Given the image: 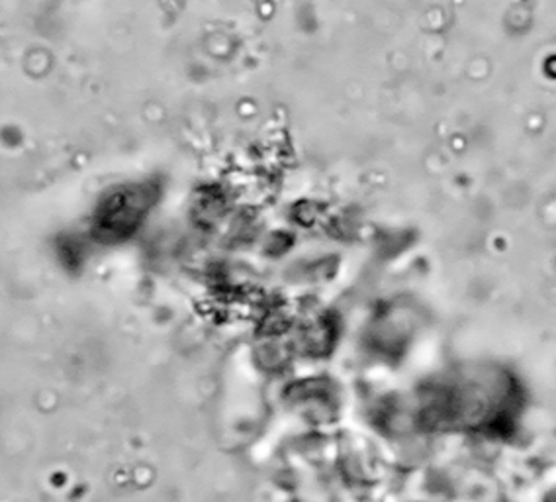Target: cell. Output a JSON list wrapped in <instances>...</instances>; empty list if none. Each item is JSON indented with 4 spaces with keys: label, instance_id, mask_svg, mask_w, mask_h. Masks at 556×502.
Here are the masks:
<instances>
[{
    "label": "cell",
    "instance_id": "6da1fadb",
    "mask_svg": "<svg viewBox=\"0 0 556 502\" xmlns=\"http://www.w3.org/2000/svg\"><path fill=\"white\" fill-rule=\"evenodd\" d=\"M151 202L153 191L146 185L112 192L97 212V234L110 241L128 238L150 211Z\"/></svg>",
    "mask_w": 556,
    "mask_h": 502
}]
</instances>
